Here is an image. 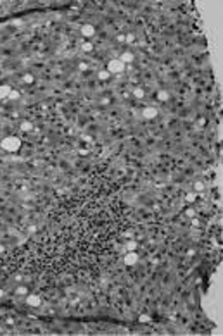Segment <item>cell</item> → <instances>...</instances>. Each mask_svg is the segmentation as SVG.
<instances>
[{"mask_svg":"<svg viewBox=\"0 0 223 336\" xmlns=\"http://www.w3.org/2000/svg\"><path fill=\"white\" fill-rule=\"evenodd\" d=\"M0 147L5 152H17L21 148V140L17 136H5L0 140Z\"/></svg>","mask_w":223,"mask_h":336,"instance_id":"obj_1","label":"cell"},{"mask_svg":"<svg viewBox=\"0 0 223 336\" xmlns=\"http://www.w3.org/2000/svg\"><path fill=\"white\" fill-rule=\"evenodd\" d=\"M125 67H126V66H125L120 59H111L107 62V71H109L111 74H120V72L125 71Z\"/></svg>","mask_w":223,"mask_h":336,"instance_id":"obj_2","label":"cell"},{"mask_svg":"<svg viewBox=\"0 0 223 336\" xmlns=\"http://www.w3.org/2000/svg\"><path fill=\"white\" fill-rule=\"evenodd\" d=\"M26 303L30 307H40L42 298L38 297V295H35V293H31V295H26Z\"/></svg>","mask_w":223,"mask_h":336,"instance_id":"obj_3","label":"cell"},{"mask_svg":"<svg viewBox=\"0 0 223 336\" xmlns=\"http://www.w3.org/2000/svg\"><path fill=\"white\" fill-rule=\"evenodd\" d=\"M81 35L87 36V38H92V36L95 35V26H93V24H88V22L83 24V26H81Z\"/></svg>","mask_w":223,"mask_h":336,"instance_id":"obj_4","label":"cell"},{"mask_svg":"<svg viewBox=\"0 0 223 336\" xmlns=\"http://www.w3.org/2000/svg\"><path fill=\"white\" fill-rule=\"evenodd\" d=\"M137 262H138V253L137 252H128L125 255V264L126 266H135Z\"/></svg>","mask_w":223,"mask_h":336,"instance_id":"obj_5","label":"cell"},{"mask_svg":"<svg viewBox=\"0 0 223 336\" xmlns=\"http://www.w3.org/2000/svg\"><path fill=\"white\" fill-rule=\"evenodd\" d=\"M156 114H157V110L154 109V107H145V109L142 110V116L145 119H154L156 117Z\"/></svg>","mask_w":223,"mask_h":336,"instance_id":"obj_6","label":"cell"},{"mask_svg":"<svg viewBox=\"0 0 223 336\" xmlns=\"http://www.w3.org/2000/svg\"><path fill=\"white\" fill-rule=\"evenodd\" d=\"M133 59H135V57H133L132 52H123L121 57H120V60H121L125 66H126V64H130V62H133Z\"/></svg>","mask_w":223,"mask_h":336,"instance_id":"obj_7","label":"cell"},{"mask_svg":"<svg viewBox=\"0 0 223 336\" xmlns=\"http://www.w3.org/2000/svg\"><path fill=\"white\" fill-rule=\"evenodd\" d=\"M10 93V86L9 85H0V100L7 98Z\"/></svg>","mask_w":223,"mask_h":336,"instance_id":"obj_8","label":"cell"},{"mask_svg":"<svg viewBox=\"0 0 223 336\" xmlns=\"http://www.w3.org/2000/svg\"><path fill=\"white\" fill-rule=\"evenodd\" d=\"M97 78L101 79V81H106V79L111 78V72H109L107 69H102V71H99V72H97Z\"/></svg>","mask_w":223,"mask_h":336,"instance_id":"obj_9","label":"cell"},{"mask_svg":"<svg viewBox=\"0 0 223 336\" xmlns=\"http://www.w3.org/2000/svg\"><path fill=\"white\" fill-rule=\"evenodd\" d=\"M144 95H145L144 88H140V86H135V88H133V97H137V98H144Z\"/></svg>","mask_w":223,"mask_h":336,"instance_id":"obj_10","label":"cell"},{"mask_svg":"<svg viewBox=\"0 0 223 336\" xmlns=\"http://www.w3.org/2000/svg\"><path fill=\"white\" fill-rule=\"evenodd\" d=\"M170 98V95H168V91H164V90H161V91H157V100L159 102H166V100Z\"/></svg>","mask_w":223,"mask_h":336,"instance_id":"obj_11","label":"cell"},{"mask_svg":"<svg viewBox=\"0 0 223 336\" xmlns=\"http://www.w3.org/2000/svg\"><path fill=\"white\" fill-rule=\"evenodd\" d=\"M16 295H19V297H26V295H28V288L26 286H17L16 288Z\"/></svg>","mask_w":223,"mask_h":336,"instance_id":"obj_12","label":"cell"},{"mask_svg":"<svg viewBox=\"0 0 223 336\" xmlns=\"http://www.w3.org/2000/svg\"><path fill=\"white\" fill-rule=\"evenodd\" d=\"M31 129H33V124L30 121H23L21 122V131H31Z\"/></svg>","mask_w":223,"mask_h":336,"instance_id":"obj_13","label":"cell"},{"mask_svg":"<svg viewBox=\"0 0 223 336\" xmlns=\"http://www.w3.org/2000/svg\"><path fill=\"white\" fill-rule=\"evenodd\" d=\"M81 49H83V52H92V50H93V45H92L90 41H85V43L81 45Z\"/></svg>","mask_w":223,"mask_h":336,"instance_id":"obj_14","label":"cell"},{"mask_svg":"<svg viewBox=\"0 0 223 336\" xmlns=\"http://www.w3.org/2000/svg\"><path fill=\"white\" fill-rule=\"evenodd\" d=\"M23 79H24V83H28V85H31V83L35 81V78H33V74H30V72H26V74L23 76Z\"/></svg>","mask_w":223,"mask_h":336,"instance_id":"obj_15","label":"cell"},{"mask_svg":"<svg viewBox=\"0 0 223 336\" xmlns=\"http://www.w3.org/2000/svg\"><path fill=\"white\" fill-rule=\"evenodd\" d=\"M194 190H195V191H203L204 190V183L203 181H195V183H194Z\"/></svg>","mask_w":223,"mask_h":336,"instance_id":"obj_16","label":"cell"},{"mask_svg":"<svg viewBox=\"0 0 223 336\" xmlns=\"http://www.w3.org/2000/svg\"><path fill=\"white\" fill-rule=\"evenodd\" d=\"M135 248H137V241H128L126 243V250L128 252H135Z\"/></svg>","mask_w":223,"mask_h":336,"instance_id":"obj_17","label":"cell"},{"mask_svg":"<svg viewBox=\"0 0 223 336\" xmlns=\"http://www.w3.org/2000/svg\"><path fill=\"white\" fill-rule=\"evenodd\" d=\"M185 200H187L189 203H192V202H195V193H189V195L185 197Z\"/></svg>","mask_w":223,"mask_h":336,"instance_id":"obj_18","label":"cell"},{"mask_svg":"<svg viewBox=\"0 0 223 336\" xmlns=\"http://www.w3.org/2000/svg\"><path fill=\"white\" fill-rule=\"evenodd\" d=\"M7 98H12V100H14V98H19V91H12V90H10V93H9V97H7Z\"/></svg>","mask_w":223,"mask_h":336,"instance_id":"obj_19","label":"cell"},{"mask_svg":"<svg viewBox=\"0 0 223 336\" xmlns=\"http://www.w3.org/2000/svg\"><path fill=\"white\" fill-rule=\"evenodd\" d=\"M138 321H140V322H149V321H151V317H149V316H140V317H138Z\"/></svg>","mask_w":223,"mask_h":336,"instance_id":"obj_20","label":"cell"},{"mask_svg":"<svg viewBox=\"0 0 223 336\" xmlns=\"http://www.w3.org/2000/svg\"><path fill=\"white\" fill-rule=\"evenodd\" d=\"M185 214H187L189 217H194V216H195V210H192V209H187V212H185Z\"/></svg>","mask_w":223,"mask_h":336,"instance_id":"obj_21","label":"cell"},{"mask_svg":"<svg viewBox=\"0 0 223 336\" xmlns=\"http://www.w3.org/2000/svg\"><path fill=\"white\" fill-rule=\"evenodd\" d=\"M2 295H4V291H2V290H0V298H2Z\"/></svg>","mask_w":223,"mask_h":336,"instance_id":"obj_22","label":"cell"},{"mask_svg":"<svg viewBox=\"0 0 223 336\" xmlns=\"http://www.w3.org/2000/svg\"><path fill=\"white\" fill-rule=\"evenodd\" d=\"M0 252H4V247H2V245H0Z\"/></svg>","mask_w":223,"mask_h":336,"instance_id":"obj_23","label":"cell"}]
</instances>
